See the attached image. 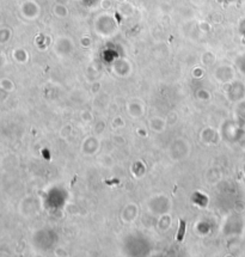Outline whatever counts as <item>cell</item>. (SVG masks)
<instances>
[{"label": "cell", "mask_w": 245, "mask_h": 257, "mask_svg": "<svg viewBox=\"0 0 245 257\" xmlns=\"http://www.w3.org/2000/svg\"><path fill=\"white\" fill-rule=\"evenodd\" d=\"M184 232H185V222L183 220H179V228L177 232V240L180 241L184 237Z\"/></svg>", "instance_id": "1"}]
</instances>
